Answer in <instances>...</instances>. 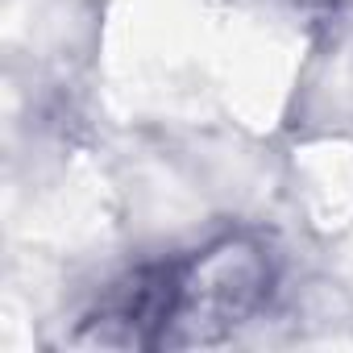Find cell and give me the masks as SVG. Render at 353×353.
Returning a JSON list of instances; mask_svg holds the SVG:
<instances>
[{
  "label": "cell",
  "instance_id": "cell-1",
  "mask_svg": "<svg viewBox=\"0 0 353 353\" xmlns=\"http://www.w3.org/2000/svg\"><path fill=\"white\" fill-rule=\"evenodd\" d=\"M274 262L254 237H225L174 266V307L162 349L216 345L262 312Z\"/></svg>",
  "mask_w": 353,
  "mask_h": 353
},
{
  "label": "cell",
  "instance_id": "cell-2",
  "mask_svg": "<svg viewBox=\"0 0 353 353\" xmlns=\"http://www.w3.org/2000/svg\"><path fill=\"white\" fill-rule=\"evenodd\" d=\"M174 266L179 262H154L117 279L88 312L79 341L112 349H162L174 307Z\"/></svg>",
  "mask_w": 353,
  "mask_h": 353
}]
</instances>
